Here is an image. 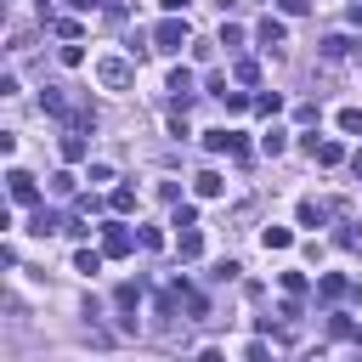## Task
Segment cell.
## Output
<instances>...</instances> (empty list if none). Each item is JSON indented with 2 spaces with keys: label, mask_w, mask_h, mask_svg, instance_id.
<instances>
[{
  "label": "cell",
  "mask_w": 362,
  "mask_h": 362,
  "mask_svg": "<svg viewBox=\"0 0 362 362\" xmlns=\"http://www.w3.org/2000/svg\"><path fill=\"white\" fill-rule=\"evenodd\" d=\"M96 79L107 90H130L136 85V68H130V57H96Z\"/></svg>",
  "instance_id": "6da1fadb"
},
{
  "label": "cell",
  "mask_w": 362,
  "mask_h": 362,
  "mask_svg": "<svg viewBox=\"0 0 362 362\" xmlns=\"http://www.w3.org/2000/svg\"><path fill=\"white\" fill-rule=\"evenodd\" d=\"M187 40H192V28H187V17H175V11L153 28V51H181Z\"/></svg>",
  "instance_id": "7a4b0ae2"
},
{
  "label": "cell",
  "mask_w": 362,
  "mask_h": 362,
  "mask_svg": "<svg viewBox=\"0 0 362 362\" xmlns=\"http://www.w3.org/2000/svg\"><path fill=\"white\" fill-rule=\"evenodd\" d=\"M130 249H136V232H130L124 221H107V226H102V255H113V260H124Z\"/></svg>",
  "instance_id": "3957f363"
},
{
  "label": "cell",
  "mask_w": 362,
  "mask_h": 362,
  "mask_svg": "<svg viewBox=\"0 0 362 362\" xmlns=\"http://www.w3.org/2000/svg\"><path fill=\"white\" fill-rule=\"evenodd\" d=\"M6 192H11V204H40V187L28 170H6Z\"/></svg>",
  "instance_id": "277c9868"
},
{
  "label": "cell",
  "mask_w": 362,
  "mask_h": 362,
  "mask_svg": "<svg viewBox=\"0 0 362 362\" xmlns=\"http://www.w3.org/2000/svg\"><path fill=\"white\" fill-rule=\"evenodd\" d=\"M192 85H198V79H192V68H175V74H170V85H164V90H170V102H175V107H187V102H192V96H198V90H192Z\"/></svg>",
  "instance_id": "5b68a950"
},
{
  "label": "cell",
  "mask_w": 362,
  "mask_h": 362,
  "mask_svg": "<svg viewBox=\"0 0 362 362\" xmlns=\"http://www.w3.org/2000/svg\"><path fill=\"white\" fill-rule=\"evenodd\" d=\"M255 40H260L266 51H277V45L288 40V28H283V17H260V23H255Z\"/></svg>",
  "instance_id": "8992f818"
},
{
  "label": "cell",
  "mask_w": 362,
  "mask_h": 362,
  "mask_svg": "<svg viewBox=\"0 0 362 362\" xmlns=\"http://www.w3.org/2000/svg\"><path fill=\"white\" fill-rule=\"evenodd\" d=\"M85 158H90L85 130H62V164H85Z\"/></svg>",
  "instance_id": "52a82bcc"
},
{
  "label": "cell",
  "mask_w": 362,
  "mask_h": 362,
  "mask_svg": "<svg viewBox=\"0 0 362 362\" xmlns=\"http://www.w3.org/2000/svg\"><path fill=\"white\" fill-rule=\"evenodd\" d=\"M300 147H305L317 164H339V158H345V147H339V141H317V136H300Z\"/></svg>",
  "instance_id": "ba28073f"
},
{
  "label": "cell",
  "mask_w": 362,
  "mask_h": 362,
  "mask_svg": "<svg viewBox=\"0 0 362 362\" xmlns=\"http://www.w3.org/2000/svg\"><path fill=\"white\" fill-rule=\"evenodd\" d=\"M28 232H34V238H45V232H68V221H62L57 209H45V204H40V209H34V221H28Z\"/></svg>",
  "instance_id": "9c48e42d"
},
{
  "label": "cell",
  "mask_w": 362,
  "mask_h": 362,
  "mask_svg": "<svg viewBox=\"0 0 362 362\" xmlns=\"http://www.w3.org/2000/svg\"><path fill=\"white\" fill-rule=\"evenodd\" d=\"M317 294H322V300H345V294H351V277H339V272H322V277H317Z\"/></svg>",
  "instance_id": "30bf717a"
},
{
  "label": "cell",
  "mask_w": 362,
  "mask_h": 362,
  "mask_svg": "<svg viewBox=\"0 0 362 362\" xmlns=\"http://www.w3.org/2000/svg\"><path fill=\"white\" fill-rule=\"evenodd\" d=\"M192 192H198V198H221V192H226V181H221L215 170H204V175H192Z\"/></svg>",
  "instance_id": "8fae6325"
},
{
  "label": "cell",
  "mask_w": 362,
  "mask_h": 362,
  "mask_svg": "<svg viewBox=\"0 0 362 362\" xmlns=\"http://www.w3.org/2000/svg\"><path fill=\"white\" fill-rule=\"evenodd\" d=\"M294 215H300V226H322V221H328V204H317V198H300V209H294Z\"/></svg>",
  "instance_id": "7c38bea8"
},
{
  "label": "cell",
  "mask_w": 362,
  "mask_h": 362,
  "mask_svg": "<svg viewBox=\"0 0 362 362\" xmlns=\"http://www.w3.org/2000/svg\"><path fill=\"white\" fill-rule=\"evenodd\" d=\"M175 255H181V260H198V255H204V238H198V226H192V232H175Z\"/></svg>",
  "instance_id": "4fadbf2b"
},
{
  "label": "cell",
  "mask_w": 362,
  "mask_h": 362,
  "mask_svg": "<svg viewBox=\"0 0 362 362\" xmlns=\"http://www.w3.org/2000/svg\"><path fill=\"white\" fill-rule=\"evenodd\" d=\"M351 51H362V45H351L345 34H328V40H322V57H328V62H339V57H351Z\"/></svg>",
  "instance_id": "5bb4252c"
},
{
  "label": "cell",
  "mask_w": 362,
  "mask_h": 362,
  "mask_svg": "<svg viewBox=\"0 0 362 362\" xmlns=\"http://www.w3.org/2000/svg\"><path fill=\"white\" fill-rule=\"evenodd\" d=\"M334 243H339L345 255H362V226H356V221H351V226H339V232H334Z\"/></svg>",
  "instance_id": "9a60e30c"
},
{
  "label": "cell",
  "mask_w": 362,
  "mask_h": 362,
  "mask_svg": "<svg viewBox=\"0 0 362 362\" xmlns=\"http://www.w3.org/2000/svg\"><path fill=\"white\" fill-rule=\"evenodd\" d=\"M232 79H238V85H255V79H260V62H255V57H238V62H232Z\"/></svg>",
  "instance_id": "2e32d148"
},
{
  "label": "cell",
  "mask_w": 362,
  "mask_h": 362,
  "mask_svg": "<svg viewBox=\"0 0 362 362\" xmlns=\"http://www.w3.org/2000/svg\"><path fill=\"white\" fill-rule=\"evenodd\" d=\"M283 147H288V130H277V124H272V130L260 136V153H266V158H277Z\"/></svg>",
  "instance_id": "e0dca14e"
},
{
  "label": "cell",
  "mask_w": 362,
  "mask_h": 362,
  "mask_svg": "<svg viewBox=\"0 0 362 362\" xmlns=\"http://www.w3.org/2000/svg\"><path fill=\"white\" fill-rule=\"evenodd\" d=\"M74 272L96 277V272H102V249H79V255H74Z\"/></svg>",
  "instance_id": "ac0fdd59"
},
{
  "label": "cell",
  "mask_w": 362,
  "mask_h": 362,
  "mask_svg": "<svg viewBox=\"0 0 362 362\" xmlns=\"http://www.w3.org/2000/svg\"><path fill=\"white\" fill-rule=\"evenodd\" d=\"M107 204H113V215H130V209H136V187H113Z\"/></svg>",
  "instance_id": "d6986e66"
},
{
  "label": "cell",
  "mask_w": 362,
  "mask_h": 362,
  "mask_svg": "<svg viewBox=\"0 0 362 362\" xmlns=\"http://www.w3.org/2000/svg\"><path fill=\"white\" fill-rule=\"evenodd\" d=\"M170 226H175V232H192V226H198V209H192V204H175Z\"/></svg>",
  "instance_id": "ffe728a7"
},
{
  "label": "cell",
  "mask_w": 362,
  "mask_h": 362,
  "mask_svg": "<svg viewBox=\"0 0 362 362\" xmlns=\"http://www.w3.org/2000/svg\"><path fill=\"white\" fill-rule=\"evenodd\" d=\"M260 243H266V249H288V243H294V232H288V226H266V232H260Z\"/></svg>",
  "instance_id": "44dd1931"
},
{
  "label": "cell",
  "mask_w": 362,
  "mask_h": 362,
  "mask_svg": "<svg viewBox=\"0 0 362 362\" xmlns=\"http://www.w3.org/2000/svg\"><path fill=\"white\" fill-rule=\"evenodd\" d=\"M136 300H141L136 283H119V288H113V305H119V311H136Z\"/></svg>",
  "instance_id": "7402d4cb"
},
{
  "label": "cell",
  "mask_w": 362,
  "mask_h": 362,
  "mask_svg": "<svg viewBox=\"0 0 362 362\" xmlns=\"http://www.w3.org/2000/svg\"><path fill=\"white\" fill-rule=\"evenodd\" d=\"M339 130L345 136H362V107H339Z\"/></svg>",
  "instance_id": "603a6c76"
},
{
  "label": "cell",
  "mask_w": 362,
  "mask_h": 362,
  "mask_svg": "<svg viewBox=\"0 0 362 362\" xmlns=\"http://www.w3.org/2000/svg\"><path fill=\"white\" fill-rule=\"evenodd\" d=\"M277 107H283V96H277V90H260V96H255V113H266V119H272Z\"/></svg>",
  "instance_id": "cb8c5ba5"
},
{
  "label": "cell",
  "mask_w": 362,
  "mask_h": 362,
  "mask_svg": "<svg viewBox=\"0 0 362 362\" xmlns=\"http://www.w3.org/2000/svg\"><path fill=\"white\" fill-rule=\"evenodd\" d=\"M328 334H334V339H356V322H351V317H328Z\"/></svg>",
  "instance_id": "d4e9b609"
},
{
  "label": "cell",
  "mask_w": 362,
  "mask_h": 362,
  "mask_svg": "<svg viewBox=\"0 0 362 362\" xmlns=\"http://www.w3.org/2000/svg\"><path fill=\"white\" fill-rule=\"evenodd\" d=\"M215 45H226V51H238V45H243V28H238V23H226V28H221V40H215Z\"/></svg>",
  "instance_id": "484cf974"
},
{
  "label": "cell",
  "mask_w": 362,
  "mask_h": 362,
  "mask_svg": "<svg viewBox=\"0 0 362 362\" xmlns=\"http://www.w3.org/2000/svg\"><path fill=\"white\" fill-rule=\"evenodd\" d=\"M221 102H226V113H243V107H255V96H243V90H226Z\"/></svg>",
  "instance_id": "4316f807"
},
{
  "label": "cell",
  "mask_w": 362,
  "mask_h": 362,
  "mask_svg": "<svg viewBox=\"0 0 362 362\" xmlns=\"http://www.w3.org/2000/svg\"><path fill=\"white\" fill-rule=\"evenodd\" d=\"M238 272H243V266H238V260H221V266H215V272H209V277H215V283H232V277H238Z\"/></svg>",
  "instance_id": "83f0119b"
},
{
  "label": "cell",
  "mask_w": 362,
  "mask_h": 362,
  "mask_svg": "<svg viewBox=\"0 0 362 362\" xmlns=\"http://www.w3.org/2000/svg\"><path fill=\"white\" fill-rule=\"evenodd\" d=\"M51 192H62V198H68V192H74V175H68V170H57V175H51Z\"/></svg>",
  "instance_id": "f1b7e54d"
},
{
  "label": "cell",
  "mask_w": 362,
  "mask_h": 362,
  "mask_svg": "<svg viewBox=\"0 0 362 362\" xmlns=\"http://www.w3.org/2000/svg\"><path fill=\"white\" fill-rule=\"evenodd\" d=\"M283 288L288 294H305V272H283Z\"/></svg>",
  "instance_id": "f546056e"
},
{
  "label": "cell",
  "mask_w": 362,
  "mask_h": 362,
  "mask_svg": "<svg viewBox=\"0 0 362 362\" xmlns=\"http://www.w3.org/2000/svg\"><path fill=\"white\" fill-rule=\"evenodd\" d=\"M277 6H283V17H305L311 11V0H277Z\"/></svg>",
  "instance_id": "4dcf8cb0"
},
{
  "label": "cell",
  "mask_w": 362,
  "mask_h": 362,
  "mask_svg": "<svg viewBox=\"0 0 362 362\" xmlns=\"http://www.w3.org/2000/svg\"><path fill=\"white\" fill-rule=\"evenodd\" d=\"M198 362H221V351H198Z\"/></svg>",
  "instance_id": "1f68e13d"
},
{
  "label": "cell",
  "mask_w": 362,
  "mask_h": 362,
  "mask_svg": "<svg viewBox=\"0 0 362 362\" xmlns=\"http://www.w3.org/2000/svg\"><path fill=\"white\" fill-rule=\"evenodd\" d=\"M351 170H356V175H362V147H356V153H351Z\"/></svg>",
  "instance_id": "d6a6232c"
},
{
  "label": "cell",
  "mask_w": 362,
  "mask_h": 362,
  "mask_svg": "<svg viewBox=\"0 0 362 362\" xmlns=\"http://www.w3.org/2000/svg\"><path fill=\"white\" fill-rule=\"evenodd\" d=\"M215 6H221V11H232V6H238V0H215Z\"/></svg>",
  "instance_id": "836d02e7"
},
{
  "label": "cell",
  "mask_w": 362,
  "mask_h": 362,
  "mask_svg": "<svg viewBox=\"0 0 362 362\" xmlns=\"http://www.w3.org/2000/svg\"><path fill=\"white\" fill-rule=\"evenodd\" d=\"M68 6H90V0H68Z\"/></svg>",
  "instance_id": "e575fe53"
}]
</instances>
